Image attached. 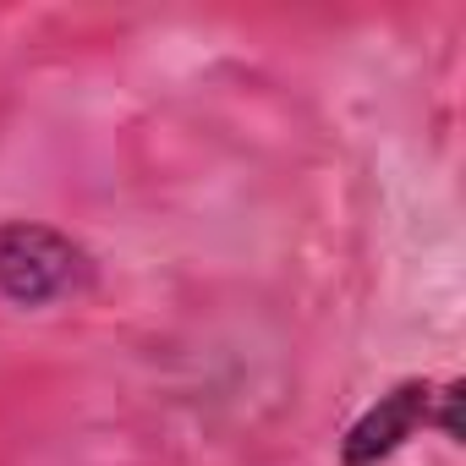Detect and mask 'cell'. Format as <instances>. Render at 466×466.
Returning <instances> with one entry per match:
<instances>
[{
  "label": "cell",
  "instance_id": "1",
  "mask_svg": "<svg viewBox=\"0 0 466 466\" xmlns=\"http://www.w3.org/2000/svg\"><path fill=\"white\" fill-rule=\"evenodd\" d=\"M94 286V258L66 230L39 219L0 225V297L12 308H56Z\"/></svg>",
  "mask_w": 466,
  "mask_h": 466
},
{
  "label": "cell",
  "instance_id": "2",
  "mask_svg": "<svg viewBox=\"0 0 466 466\" xmlns=\"http://www.w3.org/2000/svg\"><path fill=\"white\" fill-rule=\"evenodd\" d=\"M461 384H428V379H400L395 390H384L340 439V466H384L390 455H400L417 428H439L450 444H461Z\"/></svg>",
  "mask_w": 466,
  "mask_h": 466
}]
</instances>
